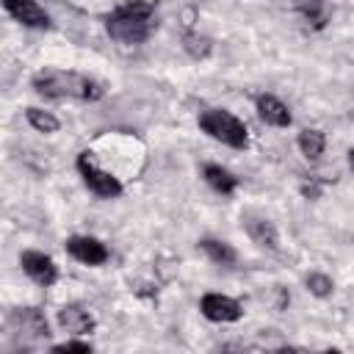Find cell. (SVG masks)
Returning <instances> with one entry per match:
<instances>
[{
	"instance_id": "cell-1",
	"label": "cell",
	"mask_w": 354,
	"mask_h": 354,
	"mask_svg": "<svg viewBox=\"0 0 354 354\" xmlns=\"http://www.w3.org/2000/svg\"><path fill=\"white\" fill-rule=\"evenodd\" d=\"M33 91L47 97V100H83V102H94L105 94V88L83 75V72H72V69H39L30 80Z\"/></svg>"
},
{
	"instance_id": "cell-2",
	"label": "cell",
	"mask_w": 354,
	"mask_h": 354,
	"mask_svg": "<svg viewBox=\"0 0 354 354\" xmlns=\"http://www.w3.org/2000/svg\"><path fill=\"white\" fill-rule=\"evenodd\" d=\"M158 28L155 6L147 0H130L105 17V30L119 44H141Z\"/></svg>"
},
{
	"instance_id": "cell-3",
	"label": "cell",
	"mask_w": 354,
	"mask_h": 354,
	"mask_svg": "<svg viewBox=\"0 0 354 354\" xmlns=\"http://www.w3.org/2000/svg\"><path fill=\"white\" fill-rule=\"evenodd\" d=\"M199 127L213 141H221V144H227L232 149H246L249 147V130H246V124L235 113H230L224 108H207V111H202L199 113Z\"/></svg>"
},
{
	"instance_id": "cell-4",
	"label": "cell",
	"mask_w": 354,
	"mask_h": 354,
	"mask_svg": "<svg viewBox=\"0 0 354 354\" xmlns=\"http://www.w3.org/2000/svg\"><path fill=\"white\" fill-rule=\"evenodd\" d=\"M75 166H77V171H80V177H83L86 188H88L94 196H100V199H116V196L122 194L119 177H113L111 171H105V169L97 163V158H94L91 152H80Z\"/></svg>"
},
{
	"instance_id": "cell-5",
	"label": "cell",
	"mask_w": 354,
	"mask_h": 354,
	"mask_svg": "<svg viewBox=\"0 0 354 354\" xmlns=\"http://www.w3.org/2000/svg\"><path fill=\"white\" fill-rule=\"evenodd\" d=\"M199 313L213 321V324H232L243 315V307L241 301H235L232 296H224V293H205L199 299Z\"/></svg>"
},
{
	"instance_id": "cell-6",
	"label": "cell",
	"mask_w": 354,
	"mask_h": 354,
	"mask_svg": "<svg viewBox=\"0 0 354 354\" xmlns=\"http://www.w3.org/2000/svg\"><path fill=\"white\" fill-rule=\"evenodd\" d=\"M66 252L83 266H102L111 257L108 246L94 235H72V238H66Z\"/></svg>"
},
{
	"instance_id": "cell-7",
	"label": "cell",
	"mask_w": 354,
	"mask_h": 354,
	"mask_svg": "<svg viewBox=\"0 0 354 354\" xmlns=\"http://www.w3.org/2000/svg\"><path fill=\"white\" fill-rule=\"evenodd\" d=\"M19 266H22V271H25L36 285H41V288H50V285H55V279H58V266H55L53 257L44 254V252H36V249L22 252V254H19Z\"/></svg>"
},
{
	"instance_id": "cell-8",
	"label": "cell",
	"mask_w": 354,
	"mask_h": 354,
	"mask_svg": "<svg viewBox=\"0 0 354 354\" xmlns=\"http://www.w3.org/2000/svg\"><path fill=\"white\" fill-rule=\"evenodd\" d=\"M3 8L25 28H50V14L36 3V0H3Z\"/></svg>"
},
{
	"instance_id": "cell-9",
	"label": "cell",
	"mask_w": 354,
	"mask_h": 354,
	"mask_svg": "<svg viewBox=\"0 0 354 354\" xmlns=\"http://www.w3.org/2000/svg\"><path fill=\"white\" fill-rule=\"evenodd\" d=\"M58 326L69 335H88V332H94L97 321L83 304H64L58 310Z\"/></svg>"
},
{
	"instance_id": "cell-10",
	"label": "cell",
	"mask_w": 354,
	"mask_h": 354,
	"mask_svg": "<svg viewBox=\"0 0 354 354\" xmlns=\"http://www.w3.org/2000/svg\"><path fill=\"white\" fill-rule=\"evenodd\" d=\"M254 108H257V116H260L266 124H271V127H288V124L293 122L288 105H285L282 100H277L274 94H260V97L254 100Z\"/></svg>"
},
{
	"instance_id": "cell-11",
	"label": "cell",
	"mask_w": 354,
	"mask_h": 354,
	"mask_svg": "<svg viewBox=\"0 0 354 354\" xmlns=\"http://www.w3.org/2000/svg\"><path fill=\"white\" fill-rule=\"evenodd\" d=\"M243 230H246V235L257 243V246H263V249H277L279 246V235H277V227H274V221H268V218H263V216H246L243 218Z\"/></svg>"
},
{
	"instance_id": "cell-12",
	"label": "cell",
	"mask_w": 354,
	"mask_h": 354,
	"mask_svg": "<svg viewBox=\"0 0 354 354\" xmlns=\"http://www.w3.org/2000/svg\"><path fill=\"white\" fill-rule=\"evenodd\" d=\"M290 6L313 30H324L329 17H332L329 0H290Z\"/></svg>"
},
{
	"instance_id": "cell-13",
	"label": "cell",
	"mask_w": 354,
	"mask_h": 354,
	"mask_svg": "<svg viewBox=\"0 0 354 354\" xmlns=\"http://www.w3.org/2000/svg\"><path fill=\"white\" fill-rule=\"evenodd\" d=\"M202 177H205V183H207L216 194H221V196H230V194H235V188H238V177H235L230 169L218 166V163H207V166L202 169Z\"/></svg>"
},
{
	"instance_id": "cell-14",
	"label": "cell",
	"mask_w": 354,
	"mask_h": 354,
	"mask_svg": "<svg viewBox=\"0 0 354 354\" xmlns=\"http://www.w3.org/2000/svg\"><path fill=\"white\" fill-rule=\"evenodd\" d=\"M199 249L207 254L210 263L216 266H235L238 263V252L227 243V241H216V238H202L199 241Z\"/></svg>"
},
{
	"instance_id": "cell-15",
	"label": "cell",
	"mask_w": 354,
	"mask_h": 354,
	"mask_svg": "<svg viewBox=\"0 0 354 354\" xmlns=\"http://www.w3.org/2000/svg\"><path fill=\"white\" fill-rule=\"evenodd\" d=\"M324 147H326V138H324L321 130L304 127V130L299 133V149H301V155H304L307 160H318V158L324 155Z\"/></svg>"
},
{
	"instance_id": "cell-16",
	"label": "cell",
	"mask_w": 354,
	"mask_h": 354,
	"mask_svg": "<svg viewBox=\"0 0 354 354\" xmlns=\"http://www.w3.org/2000/svg\"><path fill=\"white\" fill-rule=\"evenodd\" d=\"M25 119H28V124L33 127V130H39V133H55L58 127H61V122L50 113V111H41V108H28L25 111Z\"/></svg>"
},
{
	"instance_id": "cell-17",
	"label": "cell",
	"mask_w": 354,
	"mask_h": 354,
	"mask_svg": "<svg viewBox=\"0 0 354 354\" xmlns=\"http://www.w3.org/2000/svg\"><path fill=\"white\" fill-rule=\"evenodd\" d=\"M14 318L19 321V326H22V329H28V332H33V335H44V337H47V321H44V315H41L39 310L25 307V310H22V313H17Z\"/></svg>"
},
{
	"instance_id": "cell-18",
	"label": "cell",
	"mask_w": 354,
	"mask_h": 354,
	"mask_svg": "<svg viewBox=\"0 0 354 354\" xmlns=\"http://www.w3.org/2000/svg\"><path fill=\"white\" fill-rule=\"evenodd\" d=\"M183 47H185V53L191 55V58H207L210 55V50H213V44H210V39L207 36H196V33H185L183 36Z\"/></svg>"
},
{
	"instance_id": "cell-19",
	"label": "cell",
	"mask_w": 354,
	"mask_h": 354,
	"mask_svg": "<svg viewBox=\"0 0 354 354\" xmlns=\"http://www.w3.org/2000/svg\"><path fill=\"white\" fill-rule=\"evenodd\" d=\"M304 282H307V290H310L313 296H321V299H324V296H329V293H332V288H335V285H332V279H329L326 274H318V271L307 274V279H304Z\"/></svg>"
},
{
	"instance_id": "cell-20",
	"label": "cell",
	"mask_w": 354,
	"mask_h": 354,
	"mask_svg": "<svg viewBox=\"0 0 354 354\" xmlns=\"http://www.w3.org/2000/svg\"><path fill=\"white\" fill-rule=\"evenodd\" d=\"M324 191V180L321 177H304L301 180V196L304 199H318Z\"/></svg>"
},
{
	"instance_id": "cell-21",
	"label": "cell",
	"mask_w": 354,
	"mask_h": 354,
	"mask_svg": "<svg viewBox=\"0 0 354 354\" xmlns=\"http://www.w3.org/2000/svg\"><path fill=\"white\" fill-rule=\"evenodd\" d=\"M53 351H80V354H91V343H86V340H64V343H55Z\"/></svg>"
}]
</instances>
